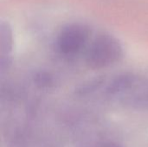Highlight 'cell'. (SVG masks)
Segmentation results:
<instances>
[{
  "label": "cell",
  "instance_id": "1",
  "mask_svg": "<svg viewBox=\"0 0 148 147\" xmlns=\"http://www.w3.org/2000/svg\"><path fill=\"white\" fill-rule=\"evenodd\" d=\"M104 94L122 105L148 112V76L127 72L119 74L107 82L102 80Z\"/></svg>",
  "mask_w": 148,
  "mask_h": 147
},
{
  "label": "cell",
  "instance_id": "2",
  "mask_svg": "<svg viewBox=\"0 0 148 147\" xmlns=\"http://www.w3.org/2000/svg\"><path fill=\"white\" fill-rule=\"evenodd\" d=\"M124 57L121 42L114 35L101 32L95 36L85 50L86 65L94 70L110 68Z\"/></svg>",
  "mask_w": 148,
  "mask_h": 147
},
{
  "label": "cell",
  "instance_id": "3",
  "mask_svg": "<svg viewBox=\"0 0 148 147\" xmlns=\"http://www.w3.org/2000/svg\"><path fill=\"white\" fill-rule=\"evenodd\" d=\"M92 38V30L88 24L73 22L59 30L55 41L56 49L62 56L72 58L85 52Z\"/></svg>",
  "mask_w": 148,
  "mask_h": 147
},
{
  "label": "cell",
  "instance_id": "4",
  "mask_svg": "<svg viewBox=\"0 0 148 147\" xmlns=\"http://www.w3.org/2000/svg\"><path fill=\"white\" fill-rule=\"evenodd\" d=\"M13 50V33L8 23L2 22L0 26V66L1 72L8 68Z\"/></svg>",
  "mask_w": 148,
  "mask_h": 147
},
{
  "label": "cell",
  "instance_id": "5",
  "mask_svg": "<svg viewBox=\"0 0 148 147\" xmlns=\"http://www.w3.org/2000/svg\"><path fill=\"white\" fill-rule=\"evenodd\" d=\"M36 82L40 87L49 88L53 84V78L46 73H40L36 76Z\"/></svg>",
  "mask_w": 148,
  "mask_h": 147
}]
</instances>
